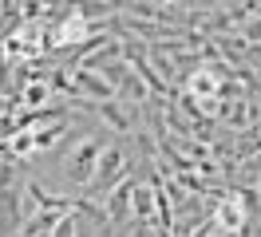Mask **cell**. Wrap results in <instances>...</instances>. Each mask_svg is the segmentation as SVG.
I'll return each instance as SVG.
<instances>
[{
	"label": "cell",
	"mask_w": 261,
	"mask_h": 237,
	"mask_svg": "<svg viewBox=\"0 0 261 237\" xmlns=\"http://www.w3.org/2000/svg\"><path fill=\"white\" fill-rule=\"evenodd\" d=\"M123 170H127V154H123L119 146H107L103 158H99V166H95V174H91V182H87V190H83V198H91V202L107 198V194L123 182Z\"/></svg>",
	"instance_id": "1"
},
{
	"label": "cell",
	"mask_w": 261,
	"mask_h": 237,
	"mask_svg": "<svg viewBox=\"0 0 261 237\" xmlns=\"http://www.w3.org/2000/svg\"><path fill=\"white\" fill-rule=\"evenodd\" d=\"M103 142L99 139H87V142H80L71 154H67V162H64V174H67V182L75 190H87V182H91V174H95V166H99V158H103Z\"/></svg>",
	"instance_id": "2"
},
{
	"label": "cell",
	"mask_w": 261,
	"mask_h": 237,
	"mask_svg": "<svg viewBox=\"0 0 261 237\" xmlns=\"http://www.w3.org/2000/svg\"><path fill=\"white\" fill-rule=\"evenodd\" d=\"M135 178H123L119 182V190H111L107 194V214H111V221H127L130 218V205H135Z\"/></svg>",
	"instance_id": "3"
},
{
	"label": "cell",
	"mask_w": 261,
	"mask_h": 237,
	"mask_svg": "<svg viewBox=\"0 0 261 237\" xmlns=\"http://www.w3.org/2000/svg\"><path fill=\"white\" fill-rule=\"evenodd\" d=\"M71 91H83V95H91V99H115V91L119 87H111V83H103V79L95 75V71H75V79H71Z\"/></svg>",
	"instance_id": "4"
},
{
	"label": "cell",
	"mask_w": 261,
	"mask_h": 237,
	"mask_svg": "<svg viewBox=\"0 0 261 237\" xmlns=\"http://www.w3.org/2000/svg\"><path fill=\"white\" fill-rule=\"evenodd\" d=\"M154 214H159V205H154V186H135V205H130V218L139 221H150L154 225Z\"/></svg>",
	"instance_id": "5"
},
{
	"label": "cell",
	"mask_w": 261,
	"mask_h": 237,
	"mask_svg": "<svg viewBox=\"0 0 261 237\" xmlns=\"http://www.w3.org/2000/svg\"><path fill=\"white\" fill-rule=\"evenodd\" d=\"M87 32H91L87 16H71V20H64V28L51 32V47H64V44H71V40H83Z\"/></svg>",
	"instance_id": "6"
},
{
	"label": "cell",
	"mask_w": 261,
	"mask_h": 237,
	"mask_svg": "<svg viewBox=\"0 0 261 237\" xmlns=\"http://www.w3.org/2000/svg\"><path fill=\"white\" fill-rule=\"evenodd\" d=\"M218 87H222V83H218V75H214V71H206V67L190 75V95H198V99H214V95H218Z\"/></svg>",
	"instance_id": "7"
},
{
	"label": "cell",
	"mask_w": 261,
	"mask_h": 237,
	"mask_svg": "<svg viewBox=\"0 0 261 237\" xmlns=\"http://www.w3.org/2000/svg\"><path fill=\"white\" fill-rule=\"evenodd\" d=\"M48 237H80V214H64V218L51 225Z\"/></svg>",
	"instance_id": "8"
},
{
	"label": "cell",
	"mask_w": 261,
	"mask_h": 237,
	"mask_svg": "<svg viewBox=\"0 0 261 237\" xmlns=\"http://www.w3.org/2000/svg\"><path fill=\"white\" fill-rule=\"evenodd\" d=\"M44 87H48V83H28V95H24V103H40V99H44Z\"/></svg>",
	"instance_id": "9"
},
{
	"label": "cell",
	"mask_w": 261,
	"mask_h": 237,
	"mask_svg": "<svg viewBox=\"0 0 261 237\" xmlns=\"http://www.w3.org/2000/svg\"><path fill=\"white\" fill-rule=\"evenodd\" d=\"M0 170H4V166H0Z\"/></svg>",
	"instance_id": "10"
}]
</instances>
